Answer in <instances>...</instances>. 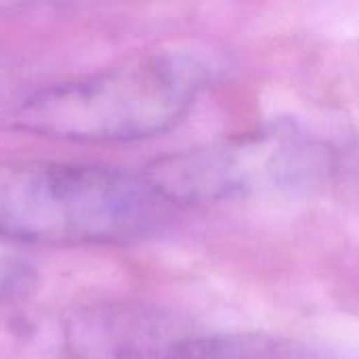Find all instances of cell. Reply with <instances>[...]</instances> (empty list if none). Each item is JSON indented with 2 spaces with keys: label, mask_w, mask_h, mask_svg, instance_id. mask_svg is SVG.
Wrapping results in <instances>:
<instances>
[{
  "label": "cell",
  "mask_w": 359,
  "mask_h": 359,
  "mask_svg": "<svg viewBox=\"0 0 359 359\" xmlns=\"http://www.w3.org/2000/svg\"><path fill=\"white\" fill-rule=\"evenodd\" d=\"M2 88H4V82H2V78H0V99H2Z\"/></svg>",
  "instance_id": "52a82bcc"
},
{
  "label": "cell",
  "mask_w": 359,
  "mask_h": 359,
  "mask_svg": "<svg viewBox=\"0 0 359 359\" xmlns=\"http://www.w3.org/2000/svg\"><path fill=\"white\" fill-rule=\"evenodd\" d=\"M210 69L189 53H149L42 86L11 111V126L69 143H130L177 126Z\"/></svg>",
  "instance_id": "7a4b0ae2"
},
{
  "label": "cell",
  "mask_w": 359,
  "mask_h": 359,
  "mask_svg": "<svg viewBox=\"0 0 359 359\" xmlns=\"http://www.w3.org/2000/svg\"><path fill=\"white\" fill-rule=\"evenodd\" d=\"M337 170L334 151L297 124H273L151 160L141 177L168 204H208L261 191L313 189Z\"/></svg>",
  "instance_id": "3957f363"
},
{
  "label": "cell",
  "mask_w": 359,
  "mask_h": 359,
  "mask_svg": "<svg viewBox=\"0 0 359 359\" xmlns=\"http://www.w3.org/2000/svg\"><path fill=\"white\" fill-rule=\"evenodd\" d=\"M40 286L34 265L15 257H0V305L29 301Z\"/></svg>",
  "instance_id": "8992f818"
},
{
  "label": "cell",
  "mask_w": 359,
  "mask_h": 359,
  "mask_svg": "<svg viewBox=\"0 0 359 359\" xmlns=\"http://www.w3.org/2000/svg\"><path fill=\"white\" fill-rule=\"evenodd\" d=\"M166 359H343L299 339L261 332L189 334Z\"/></svg>",
  "instance_id": "5b68a950"
},
{
  "label": "cell",
  "mask_w": 359,
  "mask_h": 359,
  "mask_svg": "<svg viewBox=\"0 0 359 359\" xmlns=\"http://www.w3.org/2000/svg\"><path fill=\"white\" fill-rule=\"evenodd\" d=\"M175 215L141 175L53 162H0V238L42 246H122Z\"/></svg>",
  "instance_id": "6da1fadb"
},
{
  "label": "cell",
  "mask_w": 359,
  "mask_h": 359,
  "mask_svg": "<svg viewBox=\"0 0 359 359\" xmlns=\"http://www.w3.org/2000/svg\"><path fill=\"white\" fill-rule=\"evenodd\" d=\"M189 334L185 320L139 301L80 303L17 326L27 351L42 359H166Z\"/></svg>",
  "instance_id": "277c9868"
}]
</instances>
